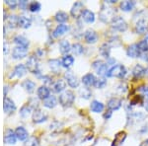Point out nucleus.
<instances>
[{
  "label": "nucleus",
  "instance_id": "obj_53",
  "mask_svg": "<svg viewBox=\"0 0 148 146\" xmlns=\"http://www.w3.org/2000/svg\"><path fill=\"white\" fill-rule=\"evenodd\" d=\"M145 40H146V42H148V33H147V35H146V38H145Z\"/></svg>",
  "mask_w": 148,
  "mask_h": 146
},
{
  "label": "nucleus",
  "instance_id": "obj_42",
  "mask_svg": "<svg viewBox=\"0 0 148 146\" xmlns=\"http://www.w3.org/2000/svg\"><path fill=\"white\" fill-rule=\"evenodd\" d=\"M18 20H19V17H17L16 15H12L8 18V25L10 26L11 28H15L16 26L18 25Z\"/></svg>",
  "mask_w": 148,
  "mask_h": 146
},
{
  "label": "nucleus",
  "instance_id": "obj_3",
  "mask_svg": "<svg viewBox=\"0 0 148 146\" xmlns=\"http://www.w3.org/2000/svg\"><path fill=\"white\" fill-rule=\"evenodd\" d=\"M111 26L112 28L114 29L116 32H125L127 30V23L125 22V20L123 17H120V16H116L114 17L111 22Z\"/></svg>",
  "mask_w": 148,
  "mask_h": 146
},
{
  "label": "nucleus",
  "instance_id": "obj_9",
  "mask_svg": "<svg viewBox=\"0 0 148 146\" xmlns=\"http://www.w3.org/2000/svg\"><path fill=\"white\" fill-rule=\"evenodd\" d=\"M84 40H86L87 44H90V45L96 44L98 40V34L94 30L89 29V30H87L84 33Z\"/></svg>",
  "mask_w": 148,
  "mask_h": 146
},
{
  "label": "nucleus",
  "instance_id": "obj_5",
  "mask_svg": "<svg viewBox=\"0 0 148 146\" xmlns=\"http://www.w3.org/2000/svg\"><path fill=\"white\" fill-rule=\"evenodd\" d=\"M27 65L26 67L29 71H31L32 73L34 74H38L40 75V69H39V61H38V58L36 56H31L28 58L27 60Z\"/></svg>",
  "mask_w": 148,
  "mask_h": 146
},
{
  "label": "nucleus",
  "instance_id": "obj_48",
  "mask_svg": "<svg viewBox=\"0 0 148 146\" xmlns=\"http://www.w3.org/2000/svg\"><path fill=\"white\" fill-rule=\"evenodd\" d=\"M42 80H45V82L46 83H49V84H51V77L49 76H44L42 77Z\"/></svg>",
  "mask_w": 148,
  "mask_h": 146
},
{
  "label": "nucleus",
  "instance_id": "obj_40",
  "mask_svg": "<svg viewBox=\"0 0 148 146\" xmlns=\"http://www.w3.org/2000/svg\"><path fill=\"white\" fill-rule=\"evenodd\" d=\"M40 7H42L40 6V3H39V2H37V1H33L29 4V10L31 12L36 13V12H39L40 10Z\"/></svg>",
  "mask_w": 148,
  "mask_h": 146
},
{
  "label": "nucleus",
  "instance_id": "obj_24",
  "mask_svg": "<svg viewBox=\"0 0 148 146\" xmlns=\"http://www.w3.org/2000/svg\"><path fill=\"white\" fill-rule=\"evenodd\" d=\"M71 49H72V45H70V42L67 40H63L59 42V51L62 54L66 56L69 51H71Z\"/></svg>",
  "mask_w": 148,
  "mask_h": 146
},
{
  "label": "nucleus",
  "instance_id": "obj_35",
  "mask_svg": "<svg viewBox=\"0 0 148 146\" xmlns=\"http://www.w3.org/2000/svg\"><path fill=\"white\" fill-rule=\"evenodd\" d=\"M54 19H56V22L63 24V23H65L66 21H68V15H67V13H65V12H63V11H58L56 14V16H54Z\"/></svg>",
  "mask_w": 148,
  "mask_h": 146
},
{
  "label": "nucleus",
  "instance_id": "obj_43",
  "mask_svg": "<svg viewBox=\"0 0 148 146\" xmlns=\"http://www.w3.org/2000/svg\"><path fill=\"white\" fill-rule=\"evenodd\" d=\"M26 146H40V140L37 137H30L26 142Z\"/></svg>",
  "mask_w": 148,
  "mask_h": 146
},
{
  "label": "nucleus",
  "instance_id": "obj_2",
  "mask_svg": "<svg viewBox=\"0 0 148 146\" xmlns=\"http://www.w3.org/2000/svg\"><path fill=\"white\" fill-rule=\"evenodd\" d=\"M127 73V70L123 64H116V65L110 67L109 71L107 72V77H116V78H125Z\"/></svg>",
  "mask_w": 148,
  "mask_h": 146
},
{
  "label": "nucleus",
  "instance_id": "obj_8",
  "mask_svg": "<svg viewBox=\"0 0 148 146\" xmlns=\"http://www.w3.org/2000/svg\"><path fill=\"white\" fill-rule=\"evenodd\" d=\"M28 53V49L27 47H15L12 51V56L15 59H20V58H24Z\"/></svg>",
  "mask_w": 148,
  "mask_h": 146
},
{
  "label": "nucleus",
  "instance_id": "obj_14",
  "mask_svg": "<svg viewBox=\"0 0 148 146\" xmlns=\"http://www.w3.org/2000/svg\"><path fill=\"white\" fill-rule=\"evenodd\" d=\"M69 31V26L68 25H65V24H60L58 25L57 27L54 29L53 33H52V36L54 38H58L60 36L64 35L65 33H67Z\"/></svg>",
  "mask_w": 148,
  "mask_h": 146
},
{
  "label": "nucleus",
  "instance_id": "obj_20",
  "mask_svg": "<svg viewBox=\"0 0 148 146\" xmlns=\"http://www.w3.org/2000/svg\"><path fill=\"white\" fill-rule=\"evenodd\" d=\"M15 134H16L17 139L21 140V141H25L26 139H28V136H29L27 129L25 127H23V126H19V127L16 128Z\"/></svg>",
  "mask_w": 148,
  "mask_h": 146
},
{
  "label": "nucleus",
  "instance_id": "obj_12",
  "mask_svg": "<svg viewBox=\"0 0 148 146\" xmlns=\"http://www.w3.org/2000/svg\"><path fill=\"white\" fill-rule=\"evenodd\" d=\"M147 30H148L147 22L144 19H139L136 22V24H135V31H136V33L137 34L143 35L147 32Z\"/></svg>",
  "mask_w": 148,
  "mask_h": 146
},
{
  "label": "nucleus",
  "instance_id": "obj_26",
  "mask_svg": "<svg viewBox=\"0 0 148 146\" xmlns=\"http://www.w3.org/2000/svg\"><path fill=\"white\" fill-rule=\"evenodd\" d=\"M26 73H27V67H26L24 64H18V65L14 68L13 73H12V75L10 77H13L14 75L18 76V77H22Z\"/></svg>",
  "mask_w": 148,
  "mask_h": 146
},
{
  "label": "nucleus",
  "instance_id": "obj_51",
  "mask_svg": "<svg viewBox=\"0 0 148 146\" xmlns=\"http://www.w3.org/2000/svg\"><path fill=\"white\" fill-rule=\"evenodd\" d=\"M140 146H148V139H146V140H144L143 142L140 144Z\"/></svg>",
  "mask_w": 148,
  "mask_h": 146
},
{
  "label": "nucleus",
  "instance_id": "obj_52",
  "mask_svg": "<svg viewBox=\"0 0 148 146\" xmlns=\"http://www.w3.org/2000/svg\"><path fill=\"white\" fill-rule=\"evenodd\" d=\"M144 108H145V110H146V112H148V99L144 103Z\"/></svg>",
  "mask_w": 148,
  "mask_h": 146
},
{
  "label": "nucleus",
  "instance_id": "obj_19",
  "mask_svg": "<svg viewBox=\"0 0 148 146\" xmlns=\"http://www.w3.org/2000/svg\"><path fill=\"white\" fill-rule=\"evenodd\" d=\"M81 18H82V20L84 21V22L88 24H92V23H94V21H95V14H94V12H92L91 10L85 9V10L83 11Z\"/></svg>",
  "mask_w": 148,
  "mask_h": 146
},
{
  "label": "nucleus",
  "instance_id": "obj_1",
  "mask_svg": "<svg viewBox=\"0 0 148 146\" xmlns=\"http://www.w3.org/2000/svg\"><path fill=\"white\" fill-rule=\"evenodd\" d=\"M74 101H75V94L70 90L64 91V92L61 93L58 97L59 104H60L62 107H65V108L72 106Z\"/></svg>",
  "mask_w": 148,
  "mask_h": 146
},
{
  "label": "nucleus",
  "instance_id": "obj_25",
  "mask_svg": "<svg viewBox=\"0 0 148 146\" xmlns=\"http://www.w3.org/2000/svg\"><path fill=\"white\" fill-rule=\"evenodd\" d=\"M104 104L102 102H99L97 100H94V101L91 102V105H90V109L93 112H96V114H99V112H102L104 111Z\"/></svg>",
  "mask_w": 148,
  "mask_h": 146
},
{
  "label": "nucleus",
  "instance_id": "obj_21",
  "mask_svg": "<svg viewBox=\"0 0 148 146\" xmlns=\"http://www.w3.org/2000/svg\"><path fill=\"white\" fill-rule=\"evenodd\" d=\"M121 104H123V102H121V99L112 98L108 102V108L111 111H116V110H119L121 107Z\"/></svg>",
  "mask_w": 148,
  "mask_h": 146
},
{
  "label": "nucleus",
  "instance_id": "obj_29",
  "mask_svg": "<svg viewBox=\"0 0 148 146\" xmlns=\"http://www.w3.org/2000/svg\"><path fill=\"white\" fill-rule=\"evenodd\" d=\"M49 68H51L54 73L60 72V67L62 66L61 65V61H59L58 59H51V60H49Z\"/></svg>",
  "mask_w": 148,
  "mask_h": 146
},
{
  "label": "nucleus",
  "instance_id": "obj_27",
  "mask_svg": "<svg viewBox=\"0 0 148 146\" xmlns=\"http://www.w3.org/2000/svg\"><path fill=\"white\" fill-rule=\"evenodd\" d=\"M120 7L123 12H130L134 9L135 2L134 1H128V0L127 1H123V2H121Z\"/></svg>",
  "mask_w": 148,
  "mask_h": 146
},
{
  "label": "nucleus",
  "instance_id": "obj_33",
  "mask_svg": "<svg viewBox=\"0 0 148 146\" xmlns=\"http://www.w3.org/2000/svg\"><path fill=\"white\" fill-rule=\"evenodd\" d=\"M44 103V106L46 108H49V109H52L57 105V100L54 96H49V98H47L46 100L42 101Z\"/></svg>",
  "mask_w": 148,
  "mask_h": 146
},
{
  "label": "nucleus",
  "instance_id": "obj_49",
  "mask_svg": "<svg viewBox=\"0 0 148 146\" xmlns=\"http://www.w3.org/2000/svg\"><path fill=\"white\" fill-rule=\"evenodd\" d=\"M140 57H141L144 61L148 62V52H147V53H141V56H140Z\"/></svg>",
  "mask_w": 148,
  "mask_h": 146
},
{
  "label": "nucleus",
  "instance_id": "obj_28",
  "mask_svg": "<svg viewBox=\"0 0 148 146\" xmlns=\"http://www.w3.org/2000/svg\"><path fill=\"white\" fill-rule=\"evenodd\" d=\"M22 87L27 91L28 93H33L36 88V83L30 79H26L25 81L22 82Z\"/></svg>",
  "mask_w": 148,
  "mask_h": 146
},
{
  "label": "nucleus",
  "instance_id": "obj_41",
  "mask_svg": "<svg viewBox=\"0 0 148 146\" xmlns=\"http://www.w3.org/2000/svg\"><path fill=\"white\" fill-rule=\"evenodd\" d=\"M31 111H32V108L29 105H26V106L22 107V109L20 110V116L22 118H27L29 114H31Z\"/></svg>",
  "mask_w": 148,
  "mask_h": 146
},
{
  "label": "nucleus",
  "instance_id": "obj_31",
  "mask_svg": "<svg viewBox=\"0 0 148 146\" xmlns=\"http://www.w3.org/2000/svg\"><path fill=\"white\" fill-rule=\"evenodd\" d=\"M31 25H32V22H31V20L28 17H26V16H20V17H19V20H18L19 27H21L23 29H28L31 27Z\"/></svg>",
  "mask_w": 148,
  "mask_h": 146
},
{
  "label": "nucleus",
  "instance_id": "obj_34",
  "mask_svg": "<svg viewBox=\"0 0 148 146\" xmlns=\"http://www.w3.org/2000/svg\"><path fill=\"white\" fill-rule=\"evenodd\" d=\"M100 53H101V56L103 57H105V58L109 59L111 58L110 57V53H111V47H110L109 44H104L101 45V47H100Z\"/></svg>",
  "mask_w": 148,
  "mask_h": 146
},
{
  "label": "nucleus",
  "instance_id": "obj_16",
  "mask_svg": "<svg viewBox=\"0 0 148 146\" xmlns=\"http://www.w3.org/2000/svg\"><path fill=\"white\" fill-rule=\"evenodd\" d=\"M3 110L6 114H11L16 110V106L14 104V102L9 98H5L3 102Z\"/></svg>",
  "mask_w": 148,
  "mask_h": 146
},
{
  "label": "nucleus",
  "instance_id": "obj_37",
  "mask_svg": "<svg viewBox=\"0 0 148 146\" xmlns=\"http://www.w3.org/2000/svg\"><path fill=\"white\" fill-rule=\"evenodd\" d=\"M79 94L81 96V98H83V99H90L92 96V92L91 90L89 89L88 87H85V88H82V89L79 90Z\"/></svg>",
  "mask_w": 148,
  "mask_h": 146
},
{
  "label": "nucleus",
  "instance_id": "obj_18",
  "mask_svg": "<svg viewBox=\"0 0 148 146\" xmlns=\"http://www.w3.org/2000/svg\"><path fill=\"white\" fill-rule=\"evenodd\" d=\"M100 17H101V19L103 20L104 19V17L106 18V20H105V22H108V21L111 20V22H112V20L114 18V10H113V8H105V9H102V11H101V13H100Z\"/></svg>",
  "mask_w": 148,
  "mask_h": 146
},
{
  "label": "nucleus",
  "instance_id": "obj_36",
  "mask_svg": "<svg viewBox=\"0 0 148 146\" xmlns=\"http://www.w3.org/2000/svg\"><path fill=\"white\" fill-rule=\"evenodd\" d=\"M71 51H72L73 54H75V56H81V54L84 52V47H83V45H81V44H78V42H76V44L72 45V49H71Z\"/></svg>",
  "mask_w": 148,
  "mask_h": 146
},
{
  "label": "nucleus",
  "instance_id": "obj_54",
  "mask_svg": "<svg viewBox=\"0 0 148 146\" xmlns=\"http://www.w3.org/2000/svg\"><path fill=\"white\" fill-rule=\"evenodd\" d=\"M147 87H148V86H147Z\"/></svg>",
  "mask_w": 148,
  "mask_h": 146
},
{
  "label": "nucleus",
  "instance_id": "obj_30",
  "mask_svg": "<svg viewBox=\"0 0 148 146\" xmlns=\"http://www.w3.org/2000/svg\"><path fill=\"white\" fill-rule=\"evenodd\" d=\"M74 63V57L70 54H66L63 56V58L61 59V65L65 68H69L73 65Z\"/></svg>",
  "mask_w": 148,
  "mask_h": 146
},
{
  "label": "nucleus",
  "instance_id": "obj_23",
  "mask_svg": "<svg viewBox=\"0 0 148 146\" xmlns=\"http://www.w3.org/2000/svg\"><path fill=\"white\" fill-rule=\"evenodd\" d=\"M37 94H38V97L44 101V100H46L47 98H49V96H51V90H49L47 86H40L37 91Z\"/></svg>",
  "mask_w": 148,
  "mask_h": 146
},
{
  "label": "nucleus",
  "instance_id": "obj_38",
  "mask_svg": "<svg viewBox=\"0 0 148 146\" xmlns=\"http://www.w3.org/2000/svg\"><path fill=\"white\" fill-rule=\"evenodd\" d=\"M138 49L141 53H147L148 52V42H146V40H140L139 42L137 44Z\"/></svg>",
  "mask_w": 148,
  "mask_h": 146
},
{
  "label": "nucleus",
  "instance_id": "obj_15",
  "mask_svg": "<svg viewBox=\"0 0 148 146\" xmlns=\"http://www.w3.org/2000/svg\"><path fill=\"white\" fill-rule=\"evenodd\" d=\"M65 87H66V82L63 79H59V80L56 81L52 84V91L54 93H62L65 90Z\"/></svg>",
  "mask_w": 148,
  "mask_h": 146
},
{
  "label": "nucleus",
  "instance_id": "obj_47",
  "mask_svg": "<svg viewBox=\"0 0 148 146\" xmlns=\"http://www.w3.org/2000/svg\"><path fill=\"white\" fill-rule=\"evenodd\" d=\"M112 112H112L111 110H109V111L107 112H105V114H104V118L106 119H109L112 117Z\"/></svg>",
  "mask_w": 148,
  "mask_h": 146
},
{
  "label": "nucleus",
  "instance_id": "obj_22",
  "mask_svg": "<svg viewBox=\"0 0 148 146\" xmlns=\"http://www.w3.org/2000/svg\"><path fill=\"white\" fill-rule=\"evenodd\" d=\"M146 71H147V69L143 67L142 65H140V64H136V65H135L132 69V75L134 76L135 78H140L146 74Z\"/></svg>",
  "mask_w": 148,
  "mask_h": 146
},
{
  "label": "nucleus",
  "instance_id": "obj_17",
  "mask_svg": "<svg viewBox=\"0 0 148 146\" xmlns=\"http://www.w3.org/2000/svg\"><path fill=\"white\" fill-rule=\"evenodd\" d=\"M17 137H16L15 131H13L12 129H7L4 134V141L8 144H15Z\"/></svg>",
  "mask_w": 148,
  "mask_h": 146
},
{
  "label": "nucleus",
  "instance_id": "obj_4",
  "mask_svg": "<svg viewBox=\"0 0 148 146\" xmlns=\"http://www.w3.org/2000/svg\"><path fill=\"white\" fill-rule=\"evenodd\" d=\"M109 64L102 60H95L92 63V67L95 69V71L97 72L98 75L100 76H106L107 72L109 71Z\"/></svg>",
  "mask_w": 148,
  "mask_h": 146
},
{
  "label": "nucleus",
  "instance_id": "obj_7",
  "mask_svg": "<svg viewBox=\"0 0 148 146\" xmlns=\"http://www.w3.org/2000/svg\"><path fill=\"white\" fill-rule=\"evenodd\" d=\"M64 77H65V80H66V82H67L69 87L77 88L78 86H79V80H78V78L76 77L72 72H70V71L66 72L64 74Z\"/></svg>",
  "mask_w": 148,
  "mask_h": 146
},
{
  "label": "nucleus",
  "instance_id": "obj_46",
  "mask_svg": "<svg viewBox=\"0 0 148 146\" xmlns=\"http://www.w3.org/2000/svg\"><path fill=\"white\" fill-rule=\"evenodd\" d=\"M139 91L142 93L143 96L148 97V87H147V86H141V87L139 88Z\"/></svg>",
  "mask_w": 148,
  "mask_h": 146
},
{
  "label": "nucleus",
  "instance_id": "obj_39",
  "mask_svg": "<svg viewBox=\"0 0 148 146\" xmlns=\"http://www.w3.org/2000/svg\"><path fill=\"white\" fill-rule=\"evenodd\" d=\"M106 85H107V79L104 77H101V78H97L94 87L97 88V89H103Z\"/></svg>",
  "mask_w": 148,
  "mask_h": 146
},
{
  "label": "nucleus",
  "instance_id": "obj_11",
  "mask_svg": "<svg viewBox=\"0 0 148 146\" xmlns=\"http://www.w3.org/2000/svg\"><path fill=\"white\" fill-rule=\"evenodd\" d=\"M47 119V116L42 111L40 110L37 109L35 110L34 114H33V121L36 123H44Z\"/></svg>",
  "mask_w": 148,
  "mask_h": 146
},
{
  "label": "nucleus",
  "instance_id": "obj_45",
  "mask_svg": "<svg viewBox=\"0 0 148 146\" xmlns=\"http://www.w3.org/2000/svg\"><path fill=\"white\" fill-rule=\"evenodd\" d=\"M19 7H20L22 10H26V9L28 8V2L26 1V0H22V1L19 2Z\"/></svg>",
  "mask_w": 148,
  "mask_h": 146
},
{
  "label": "nucleus",
  "instance_id": "obj_10",
  "mask_svg": "<svg viewBox=\"0 0 148 146\" xmlns=\"http://www.w3.org/2000/svg\"><path fill=\"white\" fill-rule=\"evenodd\" d=\"M126 54H127V56L131 57V58H136V57L141 56V52H140L139 49H138L137 44L130 45L127 47V49H126Z\"/></svg>",
  "mask_w": 148,
  "mask_h": 146
},
{
  "label": "nucleus",
  "instance_id": "obj_13",
  "mask_svg": "<svg viewBox=\"0 0 148 146\" xmlns=\"http://www.w3.org/2000/svg\"><path fill=\"white\" fill-rule=\"evenodd\" d=\"M96 80H97V78L95 77V75L93 73H87L82 77V83L86 86V87L94 86Z\"/></svg>",
  "mask_w": 148,
  "mask_h": 146
},
{
  "label": "nucleus",
  "instance_id": "obj_50",
  "mask_svg": "<svg viewBox=\"0 0 148 146\" xmlns=\"http://www.w3.org/2000/svg\"><path fill=\"white\" fill-rule=\"evenodd\" d=\"M3 51H4V53H5V54L8 53L9 49H8V45H7L6 42H5V44H4V49H3Z\"/></svg>",
  "mask_w": 148,
  "mask_h": 146
},
{
  "label": "nucleus",
  "instance_id": "obj_6",
  "mask_svg": "<svg viewBox=\"0 0 148 146\" xmlns=\"http://www.w3.org/2000/svg\"><path fill=\"white\" fill-rule=\"evenodd\" d=\"M83 8H84V4L82 2H75L73 4L72 8L70 10V14L73 18H78L80 16H82V13H83Z\"/></svg>",
  "mask_w": 148,
  "mask_h": 146
},
{
  "label": "nucleus",
  "instance_id": "obj_44",
  "mask_svg": "<svg viewBox=\"0 0 148 146\" xmlns=\"http://www.w3.org/2000/svg\"><path fill=\"white\" fill-rule=\"evenodd\" d=\"M5 3L10 7L11 9H15L16 6H17V4H18L16 0H6Z\"/></svg>",
  "mask_w": 148,
  "mask_h": 146
},
{
  "label": "nucleus",
  "instance_id": "obj_32",
  "mask_svg": "<svg viewBox=\"0 0 148 146\" xmlns=\"http://www.w3.org/2000/svg\"><path fill=\"white\" fill-rule=\"evenodd\" d=\"M14 42L19 47H29V40L28 39H26L23 36H16L14 38Z\"/></svg>",
  "mask_w": 148,
  "mask_h": 146
}]
</instances>
